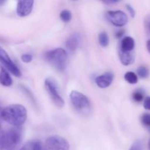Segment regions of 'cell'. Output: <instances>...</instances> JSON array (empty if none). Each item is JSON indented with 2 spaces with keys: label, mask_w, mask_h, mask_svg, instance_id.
<instances>
[{
  "label": "cell",
  "mask_w": 150,
  "mask_h": 150,
  "mask_svg": "<svg viewBox=\"0 0 150 150\" xmlns=\"http://www.w3.org/2000/svg\"><path fill=\"white\" fill-rule=\"evenodd\" d=\"M119 57L122 64L125 66H128L133 64L135 61V54L133 51H125L118 50Z\"/></svg>",
  "instance_id": "cell-11"
},
{
  "label": "cell",
  "mask_w": 150,
  "mask_h": 150,
  "mask_svg": "<svg viewBox=\"0 0 150 150\" xmlns=\"http://www.w3.org/2000/svg\"><path fill=\"white\" fill-rule=\"evenodd\" d=\"M114 78V76L112 73L107 72L104 74L98 76L95 79V82H96V84L98 85V87L101 88V89H105L112 83Z\"/></svg>",
  "instance_id": "cell-10"
},
{
  "label": "cell",
  "mask_w": 150,
  "mask_h": 150,
  "mask_svg": "<svg viewBox=\"0 0 150 150\" xmlns=\"http://www.w3.org/2000/svg\"><path fill=\"white\" fill-rule=\"evenodd\" d=\"M132 98H133V100L136 103H141L144 100V92L142 89H136V91H134L132 95Z\"/></svg>",
  "instance_id": "cell-18"
},
{
  "label": "cell",
  "mask_w": 150,
  "mask_h": 150,
  "mask_svg": "<svg viewBox=\"0 0 150 150\" xmlns=\"http://www.w3.org/2000/svg\"><path fill=\"white\" fill-rule=\"evenodd\" d=\"M129 150H144L143 143L141 140H137L132 144Z\"/></svg>",
  "instance_id": "cell-23"
},
{
  "label": "cell",
  "mask_w": 150,
  "mask_h": 150,
  "mask_svg": "<svg viewBox=\"0 0 150 150\" xmlns=\"http://www.w3.org/2000/svg\"><path fill=\"white\" fill-rule=\"evenodd\" d=\"M21 60L25 63H29L32 61V56L29 54H24L21 56Z\"/></svg>",
  "instance_id": "cell-24"
},
{
  "label": "cell",
  "mask_w": 150,
  "mask_h": 150,
  "mask_svg": "<svg viewBox=\"0 0 150 150\" xmlns=\"http://www.w3.org/2000/svg\"><path fill=\"white\" fill-rule=\"evenodd\" d=\"M6 1H7V0H0V5H2L4 3H5Z\"/></svg>",
  "instance_id": "cell-31"
},
{
  "label": "cell",
  "mask_w": 150,
  "mask_h": 150,
  "mask_svg": "<svg viewBox=\"0 0 150 150\" xmlns=\"http://www.w3.org/2000/svg\"><path fill=\"white\" fill-rule=\"evenodd\" d=\"M45 87L53 103L59 108L64 106V101L59 94L56 82L51 79H46L45 80Z\"/></svg>",
  "instance_id": "cell-6"
},
{
  "label": "cell",
  "mask_w": 150,
  "mask_h": 150,
  "mask_svg": "<svg viewBox=\"0 0 150 150\" xmlns=\"http://www.w3.org/2000/svg\"><path fill=\"white\" fill-rule=\"evenodd\" d=\"M0 84L4 86H10L13 84V79L10 73L3 67L0 70Z\"/></svg>",
  "instance_id": "cell-13"
},
{
  "label": "cell",
  "mask_w": 150,
  "mask_h": 150,
  "mask_svg": "<svg viewBox=\"0 0 150 150\" xmlns=\"http://www.w3.org/2000/svg\"><path fill=\"white\" fill-rule=\"evenodd\" d=\"M125 31L124 29H120V30H118L116 32V38H118V39H120V38H122V37L125 35Z\"/></svg>",
  "instance_id": "cell-28"
},
{
  "label": "cell",
  "mask_w": 150,
  "mask_h": 150,
  "mask_svg": "<svg viewBox=\"0 0 150 150\" xmlns=\"http://www.w3.org/2000/svg\"><path fill=\"white\" fill-rule=\"evenodd\" d=\"M66 47L71 52L76 51L79 47V39L76 36H71L66 41Z\"/></svg>",
  "instance_id": "cell-15"
},
{
  "label": "cell",
  "mask_w": 150,
  "mask_h": 150,
  "mask_svg": "<svg viewBox=\"0 0 150 150\" xmlns=\"http://www.w3.org/2000/svg\"><path fill=\"white\" fill-rule=\"evenodd\" d=\"M126 8H127V10H128L129 13H130L131 17L134 18L135 16H136V11H135V10L133 9V7H132L130 4H127V5H126Z\"/></svg>",
  "instance_id": "cell-27"
},
{
  "label": "cell",
  "mask_w": 150,
  "mask_h": 150,
  "mask_svg": "<svg viewBox=\"0 0 150 150\" xmlns=\"http://www.w3.org/2000/svg\"><path fill=\"white\" fill-rule=\"evenodd\" d=\"M149 70L145 66H140L137 69V75L141 79H146L149 76Z\"/></svg>",
  "instance_id": "cell-21"
},
{
  "label": "cell",
  "mask_w": 150,
  "mask_h": 150,
  "mask_svg": "<svg viewBox=\"0 0 150 150\" xmlns=\"http://www.w3.org/2000/svg\"><path fill=\"white\" fill-rule=\"evenodd\" d=\"M20 86H21V90L23 91V92H24L26 95H27L28 98H29V99L32 100V102L35 105H37L36 100H35V97H34L32 92H31V91L29 90L27 87H26L25 86H23V85H20Z\"/></svg>",
  "instance_id": "cell-22"
},
{
  "label": "cell",
  "mask_w": 150,
  "mask_h": 150,
  "mask_svg": "<svg viewBox=\"0 0 150 150\" xmlns=\"http://www.w3.org/2000/svg\"><path fill=\"white\" fill-rule=\"evenodd\" d=\"M23 136L21 126H18L10 129L4 135V149L18 150L20 146Z\"/></svg>",
  "instance_id": "cell-2"
},
{
  "label": "cell",
  "mask_w": 150,
  "mask_h": 150,
  "mask_svg": "<svg viewBox=\"0 0 150 150\" xmlns=\"http://www.w3.org/2000/svg\"><path fill=\"white\" fill-rule=\"evenodd\" d=\"M148 148H149V150H150V139H149V142H148Z\"/></svg>",
  "instance_id": "cell-32"
},
{
  "label": "cell",
  "mask_w": 150,
  "mask_h": 150,
  "mask_svg": "<svg viewBox=\"0 0 150 150\" xmlns=\"http://www.w3.org/2000/svg\"><path fill=\"white\" fill-rule=\"evenodd\" d=\"M34 5V0H18L17 12L18 16L20 17L28 16L32 12Z\"/></svg>",
  "instance_id": "cell-9"
},
{
  "label": "cell",
  "mask_w": 150,
  "mask_h": 150,
  "mask_svg": "<svg viewBox=\"0 0 150 150\" xmlns=\"http://www.w3.org/2000/svg\"><path fill=\"white\" fill-rule=\"evenodd\" d=\"M45 59L56 69L62 71L64 70L67 64V53L62 48H55L45 53Z\"/></svg>",
  "instance_id": "cell-3"
},
{
  "label": "cell",
  "mask_w": 150,
  "mask_h": 150,
  "mask_svg": "<svg viewBox=\"0 0 150 150\" xmlns=\"http://www.w3.org/2000/svg\"><path fill=\"white\" fill-rule=\"evenodd\" d=\"M146 48H147L148 51L150 53V40L146 42Z\"/></svg>",
  "instance_id": "cell-30"
},
{
  "label": "cell",
  "mask_w": 150,
  "mask_h": 150,
  "mask_svg": "<svg viewBox=\"0 0 150 150\" xmlns=\"http://www.w3.org/2000/svg\"><path fill=\"white\" fill-rule=\"evenodd\" d=\"M144 108L150 111V97H146L144 99Z\"/></svg>",
  "instance_id": "cell-26"
},
{
  "label": "cell",
  "mask_w": 150,
  "mask_h": 150,
  "mask_svg": "<svg viewBox=\"0 0 150 150\" xmlns=\"http://www.w3.org/2000/svg\"><path fill=\"white\" fill-rule=\"evenodd\" d=\"M4 132L0 125V150H4Z\"/></svg>",
  "instance_id": "cell-25"
},
{
  "label": "cell",
  "mask_w": 150,
  "mask_h": 150,
  "mask_svg": "<svg viewBox=\"0 0 150 150\" xmlns=\"http://www.w3.org/2000/svg\"><path fill=\"white\" fill-rule=\"evenodd\" d=\"M60 18L62 21L67 23L70 21L72 18V13L70 10H64L60 13Z\"/></svg>",
  "instance_id": "cell-20"
},
{
  "label": "cell",
  "mask_w": 150,
  "mask_h": 150,
  "mask_svg": "<svg viewBox=\"0 0 150 150\" xmlns=\"http://www.w3.org/2000/svg\"><path fill=\"white\" fill-rule=\"evenodd\" d=\"M19 150H43L40 142L38 140H32L26 142Z\"/></svg>",
  "instance_id": "cell-14"
},
{
  "label": "cell",
  "mask_w": 150,
  "mask_h": 150,
  "mask_svg": "<svg viewBox=\"0 0 150 150\" xmlns=\"http://www.w3.org/2000/svg\"><path fill=\"white\" fill-rule=\"evenodd\" d=\"M103 2L105 3L106 4H115V3L119 2L120 0H102Z\"/></svg>",
  "instance_id": "cell-29"
},
{
  "label": "cell",
  "mask_w": 150,
  "mask_h": 150,
  "mask_svg": "<svg viewBox=\"0 0 150 150\" xmlns=\"http://www.w3.org/2000/svg\"><path fill=\"white\" fill-rule=\"evenodd\" d=\"M0 62L3 64L6 70L12 73L16 77H21V73L18 66L12 61L7 53L0 46Z\"/></svg>",
  "instance_id": "cell-7"
},
{
  "label": "cell",
  "mask_w": 150,
  "mask_h": 150,
  "mask_svg": "<svg viewBox=\"0 0 150 150\" xmlns=\"http://www.w3.org/2000/svg\"><path fill=\"white\" fill-rule=\"evenodd\" d=\"M125 79L130 84H135L138 83V76L133 72H127L125 75Z\"/></svg>",
  "instance_id": "cell-17"
},
{
  "label": "cell",
  "mask_w": 150,
  "mask_h": 150,
  "mask_svg": "<svg viewBox=\"0 0 150 150\" xmlns=\"http://www.w3.org/2000/svg\"><path fill=\"white\" fill-rule=\"evenodd\" d=\"M98 41H99L100 45L102 47L108 46L109 44V38L106 32H103L99 34L98 36Z\"/></svg>",
  "instance_id": "cell-16"
},
{
  "label": "cell",
  "mask_w": 150,
  "mask_h": 150,
  "mask_svg": "<svg viewBox=\"0 0 150 150\" xmlns=\"http://www.w3.org/2000/svg\"><path fill=\"white\" fill-rule=\"evenodd\" d=\"M70 98L72 104L77 111L82 114H87L90 111V102L87 97L81 92L73 90L70 94Z\"/></svg>",
  "instance_id": "cell-4"
},
{
  "label": "cell",
  "mask_w": 150,
  "mask_h": 150,
  "mask_svg": "<svg viewBox=\"0 0 150 150\" xmlns=\"http://www.w3.org/2000/svg\"><path fill=\"white\" fill-rule=\"evenodd\" d=\"M70 144L64 138L52 136L45 140L43 150H69Z\"/></svg>",
  "instance_id": "cell-5"
},
{
  "label": "cell",
  "mask_w": 150,
  "mask_h": 150,
  "mask_svg": "<svg viewBox=\"0 0 150 150\" xmlns=\"http://www.w3.org/2000/svg\"><path fill=\"white\" fill-rule=\"evenodd\" d=\"M141 122L150 133V114H144L141 117Z\"/></svg>",
  "instance_id": "cell-19"
},
{
  "label": "cell",
  "mask_w": 150,
  "mask_h": 150,
  "mask_svg": "<svg viewBox=\"0 0 150 150\" xmlns=\"http://www.w3.org/2000/svg\"><path fill=\"white\" fill-rule=\"evenodd\" d=\"M105 16L113 25L118 27H122L125 26L128 21V18L126 13L121 10L108 11L105 14Z\"/></svg>",
  "instance_id": "cell-8"
},
{
  "label": "cell",
  "mask_w": 150,
  "mask_h": 150,
  "mask_svg": "<svg viewBox=\"0 0 150 150\" xmlns=\"http://www.w3.org/2000/svg\"><path fill=\"white\" fill-rule=\"evenodd\" d=\"M1 117L8 124L18 127L24 124L27 117V112L23 105L12 104L1 110Z\"/></svg>",
  "instance_id": "cell-1"
},
{
  "label": "cell",
  "mask_w": 150,
  "mask_h": 150,
  "mask_svg": "<svg viewBox=\"0 0 150 150\" xmlns=\"http://www.w3.org/2000/svg\"><path fill=\"white\" fill-rule=\"evenodd\" d=\"M149 31H150V21H149Z\"/></svg>",
  "instance_id": "cell-33"
},
{
  "label": "cell",
  "mask_w": 150,
  "mask_h": 150,
  "mask_svg": "<svg viewBox=\"0 0 150 150\" xmlns=\"http://www.w3.org/2000/svg\"><path fill=\"white\" fill-rule=\"evenodd\" d=\"M135 48V41L131 37H125L120 42L119 49L125 51H133Z\"/></svg>",
  "instance_id": "cell-12"
}]
</instances>
